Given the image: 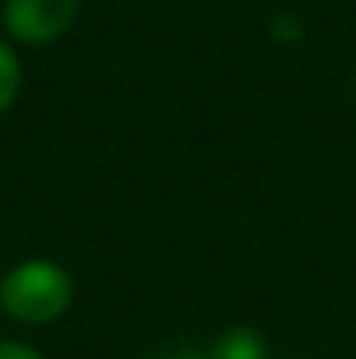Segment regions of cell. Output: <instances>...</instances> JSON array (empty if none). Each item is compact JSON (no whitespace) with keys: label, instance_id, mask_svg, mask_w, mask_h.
Here are the masks:
<instances>
[{"label":"cell","instance_id":"1","mask_svg":"<svg viewBox=\"0 0 356 359\" xmlns=\"http://www.w3.org/2000/svg\"><path fill=\"white\" fill-rule=\"evenodd\" d=\"M73 302V279L50 260H23L0 279V310L23 325H50Z\"/></svg>","mask_w":356,"mask_h":359},{"label":"cell","instance_id":"6","mask_svg":"<svg viewBox=\"0 0 356 359\" xmlns=\"http://www.w3.org/2000/svg\"><path fill=\"white\" fill-rule=\"evenodd\" d=\"M0 359H42L35 348L15 344V340H0Z\"/></svg>","mask_w":356,"mask_h":359},{"label":"cell","instance_id":"4","mask_svg":"<svg viewBox=\"0 0 356 359\" xmlns=\"http://www.w3.org/2000/svg\"><path fill=\"white\" fill-rule=\"evenodd\" d=\"M15 92H20V62H15L12 46L0 42V115L12 107Z\"/></svg>","mask_w":356,"mask_h":359},{"label":"cell","instance_id":"5","mask_svg":"<svg viewBox=\"0 0 356 359\" xmlns=\"http://www.w3.org/2000/svg\"><path fill=\"white\" fill-rule=\"evenodd\" d=\"M146 359H207V352L188 348V344H165V348H157V352H150Z\"/></svg>","mask_w":356,"mask_h":359},{"label":"cell","instance_id":"2","mask_svg":"<svg viewBox=\"0 0 356 359\" xmlns=\"http://www.w3.org/2000/svg\"><path fill=\"white\" fill-rule=\"evenodd\" d=\"M81 0H4V27L20 42H54L73 27Z\"/></svg>","mask_w":356,"mask_h":359},{"label":"cell","instance_id":"3","mask_svg":"<svg viewBox=\"0 0 356 359\" xmlns=\"http://www.w3.org/2000/svg\"><path fill=\"white\" fill-rule=\"evenodd\" d=\"M207 359H268V344L257 329L234 325L215 337V344L207 348Z\"/></svg>","mask_w":356,"mask_h":359}]
</instances>
